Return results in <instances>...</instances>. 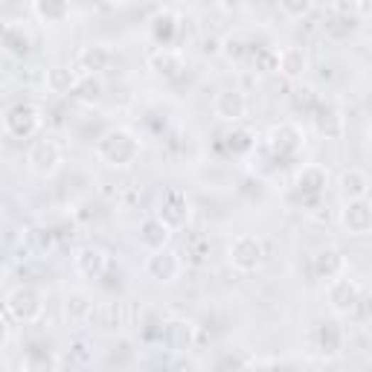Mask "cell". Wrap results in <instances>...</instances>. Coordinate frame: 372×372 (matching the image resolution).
Masks as SVG:
<instances>
[{"instance_id": "cell-16", "label": "cell", "mask_w": 372, "mask_h": 372, "mask_svg": "<svg viewBox=\"0 0 372 372\" xmlns=\"http://www.w3.org/2000/svg\"><path fill=\"white\" fill-rule=\"evenodd\" d=\"M340 183H344V195H346V198H363V195H366V186H369L366 175H363V172H358V169L346 172Z\"/></svg>"}, {"instance_id": "cell-18", "label": "cell", "mask_w": 372, "mask_h": 372, "mask_svg": "<svg viewBox=\"0 0 372 372\" xmlns=\"http://www.w3.org/2000/svg\"><path fill=\"white\" fill-rule=\"evenodd\" d=\"M340 268H344V259H340V253L337 251H320L317 253V273L320 276H334Z\"/></svg>"}, {"instance_id": "cell-10", "label": "cell", "mask_w": 372, "mask_h": 372, "mask_svg": "<svg viewBox=\"0 0 372 372\" xmlns=\"http://www.w3.org/2000/svg\"><path fill=\"white\" fill-rule=\"evenodd\" d=\"M355 302H358V288L352 283L340 279V283L332 285V305L337 312H349V308H355Z\"/></svg>"}, {"instance_id": "cell-9", "label": "cell", "mask_w": 372, "mask_h": 372, "mask_svg": "<svg viewBox=\"0 0 372 372\" xmlns=\"http://www.w3.org/2000/svg\"><path fill=\"white\" fill-rule=\"evenodd\" d=\"M215 111H219V116L224 119H239L244 114V97L236 90H224L219 99H215Z\"/></svg>"}, {"instance_id": "cell-12", "label": "cell", "mask_w": 372, "mask_h": 372, "mask_svg": "<svg viewBox=\"0 0 372 372\" xmlns=\"http://www.w3.org/2000/svg\"><path fill=\"white\" fill-rule=\"evenodd\" d=\"M183 209H186V198H183L180 192L169 190V192H166V204H163V221H166L169 227L180 224V221L186 219V215H183Z\"/></svg>"}, {"instance_id": "cell-27", "label": "cell", "mask_w": 372, "mask_h": 372, "mask_svg": "<svg viewBox=\"0 0 372 372\" xmlns=\"http://www.w3.org/2000/svg\"><path fill=\"white\" fill-rule=\"evenodd\" d=\"M221 4H224V6H239L241 0H221Z\"/></svg>"}, {"instance_id": "cell-4", "label": "cell", "mask_w": 372, "mask_h": 372, "mask_svg": "<svg viewBox=\"0 0 372 372\" xmlns=\"http://www.w3.org/2000/svg\"><path fill=\"white\" fill-rule=\"evenodd\" d=\"M230 256H233V262H236L239 268L251 270V268H256V265H259V259H262V247H259V241H256V239H251V236H241V239H236V241H233V247H230Z\"/></svg>"}, {"instance_id": "cell-22", "label": "cell", "mask_w": 372, "mask_h": 372, "mask_svg": "<svg viewBox=\"0 0 372 372\" xmlns=\"http://www.w3.org/2000/svg\"><path fill=\"white\" fill-rule=\"evenodd\" d=\"M320 346H323V352H337L340 349V329L334 323L320 326Z\"/></svg>"}, {"instance_id": "cell-19", "label": "cell", "mask_w": 372, "mask_h": 372, "mask_svg": "<svg viewBox=\"0 0 372 372\" xmlns=\"http://www.w3.org/2000/svg\"><path fill=\"white\" fill-rule=\"evenodd\" d=\"M67 12H70L67 0H38V15L47 21H61Z\"/></svg>"}, {"instance_id": "cell-20", "label": "cell", "mask_w": 372, "mask_h": 372, "mask_svg": "<svg viewBox=\"0 0 372 372\" xmlns=\"http://www.w3.org/2000/svg\"><path fill=\"white\" fill-rule=\"evenodd\" d=\"M279 67H283L288 76H297L305 70V55L302 50H285L283 55H279Z\"/></svg>"}, {"instance_id": "cell-21", "label": "cell", "mask_w": 372, "mask_h": 372, "mask_svg": "<svg viewBox=\"0 0 372 372\" xmlns=\"http://www.w3.org/2000/svg\"><path fill=\"white\" fill-rule=\"evenodd\" d=\"M294 108L302 111V114H314L320 108V99L314 97V90L300 87V90H294Z\"/></svg>"}, {"instance_id": "cell-2", "label": "cell", "mask_w": 372, "mask_h": 372, "mask_svg": "<svg viewBox=\"0 0 372 372\" xmlns=\"http://www.w3.org/2000/svg\"><path fill=\"white\" fill-rule=\"evenodd\" d=\"M38 122H41L38 111L33 105H23V102L15 105V108H9V114H6V128L15 137H29L38 128Z\"/></svg>"}, {"instance_id": "cell-24", "label": "cell", "mask_w": 372, "mask_h": 372, "mask_svg": "<svg viewBox=\"0 0 372 372\" xmlns=\"http://www.w3.org/2000/svg\"><path fill=\"white\" fill-rule=\"evenodd\" d=\"M227 146H230V151H247L253 146V140H251V134H247V131H230L227 134Z\"/></svg>"}, {"instance_id": "cell-23", "label": "cell", "mask_w": 372, "mask_h": 372, "mask_svg": "<svg viewBox=\"0 0 372 372\" xmlns=\"http://www.w3.org/2000/svg\"><path fill=\"white\" fill-rule=\"evenodd\" d=\"M82 61L87 65V70H99V65H108L111 55L105 50H87V53H82Z\"/></svg>"}, {"instance_id": "cell-13", "label": "cell", "mask_w": 372, "mask_h": 372, "mask_svg": "<svg viewBox=\"0 0 372 372\" xmlns=\"http://www.w3.org/2000/svg\"><path fill=\"white\" fill-rule=\"evenodd\" d=\"M317 126H320V131L326 134V137H340V131H344V116H340L334 108H329V105H320L317 108Z\"/></svg>"}, {"instance_id": "cell-5", "label": "cell", "mask_w": 372, "mask_h": 372, "mask_svg": "<svg viewBox=\"0 0 372 372\" xmlns=\"http://www.w3.org/2000/svg\"><path fill=\"white\" fill-rule=\"evenodd\" d=\"M58 160H61V151L53 140H38L33 146V151H29V163H33L38 172H53Z\"/></svg>"}, {"instance_id": "cell-3", "label": "cell", "mask_w": 372, "mask_h": 372, "mask_svg": "<svg viewBox=\"0 0 372 372\" xmlns=\"http://www.w3.org/2000/svg\"><path fill=\"white\" fill-rule=\"evenodd\" d=\"M344 221L355 236H363L372 230V204L366 198H352L346 212H344Z\"/></svg>"}, {"instance_id": "cell-15", "label": "cell", "mask_w": 372, "mask_h": 372, "mask_svg": "<svg viewBox=\"0 0 372 372\" xmlns=\"http://www.w3.org/2000/svg\"><path fill=\"white\" fill-rule=\"evenodd\" d=\"M297 146H300V134H297V128L283 126V128H276V131H273V148H276L279 154H291V151H297Z\"/></svg>"}, {"instance_id": "cell-8", "label": "cell", "mask_w": 372, "mask_h": 372, "mask_svg": "<svg viewBox=\"0 0 372 372\" xmlns=\"http://www.w3.org/2000/svg\"><path fill=\"white\" fill-rule=\"evenodd\" d=\"M166 239H169V224L163 219H148L140 227V241L146 247H151V251H160V247L166 244Z\"/></svg>"}, {"instance_id": "cell-1", "label": "cell", "mask_w": 372, "mask_h": 372, "mask_svg": "<svg viewBox=\"0 0 372 372\" xmlns=\"http://www.w3.org/2000/svg\"><path fill=\"white\" fill-rule=\"evenodd\" d=\"M99 151H102V158H108L114 166H126L137 158V140L126 131H108L102 140H99Z\"/></svg>"}, {"instance_id": "cell-26", "label": "cell", "mask_w": 372, "mask_h": 372, "mask_svg": "<svg viewBox=\"0 0 372 372\" xmlns=\"http://www.w3.org/2000/svg\"><path fill=\"white\" fill-rule=\"evenodd\" d=\"M337 9L344 12V15H349V9H358V0H340Z\"/></svg>"}, {"instance_id": "cell-25", "label": "cell", "mask_w": 372, "mask_h": 372, "mask_svg": "<svg viewBox=\"0 0 372 372\" xmlns=\"http://www.w3.org/2000/svg\"><path fill=\"white\" fill-rule=\"evenodd\" d=\"M283 6H285V12H291V15H305L308 9H312V0H283Z\"/></svg>"}, {"instance_id": "cell-11", "label": "cell", "mask_w": 372, "mask_h": 372, "mask_svg": "<svg viewBox=\"0 0 372 372\" xmlns=\"http://www.w3.org/2000/svg\"><path fill=\"white\" fill-rule=\"evenodd\" d=\"M177 268H180V262L172 253H163V251H158L148 259V273L158 276V279H172L177 273Z\"/></svg>"}, {"instance_id": "cell-6", "label": "cell", "mask_w": 372, "mask_h": 372, "mask_svg": "<svg viewBox=\"0 0 372 372\" xmlns=\"http://www.w3.org/2000/svg\"><path fill=\"white\" fill-rule=\"evenodd\" d=\"M9 312L18 314L21 320H29L33 314H38V312H41V302H38L35 291H29V288L15 291V294L9 297Z\"/></svg>"}, {"instance_id": "cell-14", "label": "cell", "mask_w": 372, "mask_h": 372, "mask_svg": "<svg viewBox=\"0 0 372 372\" xmlns=\"http://www.w3.org/2000/svg\"><path fill=\"white\" fill-rule=\"evenodd\" d=\"M4 44H6V50H9L12 55H18V58L29 55V35L23 33L21 26H6V35H4Z\"/></svg>"}, {"instance_id": "cell-28", "label": "cell", "mask_w": 372, "mask_h": 372, "mask_svg": "<svg viewBox=\"0 0 372 372\" xmlns=\"http://www.w3.org/2000/svg\"><path fill=\"white\" fill-rule=\"evenodd\" d=\"M366 312H369V317H372V297H369V302H366Z\"/></svg>"}, {"instance_id": "cell-7", "label": "cell", "mask_w": 372, "mask_h": 372, "mask_svg": "<svg viewBox=\"0 0 372 372\" xmlns=\"http://www.w3.org/2000/svg\"><path fill=\"white\" fill-rule=\"evenodd\" d=\"M323 186H326V175H323V169H317V166H308V169L297 177V190L302 192V198H312V204L320 198Z\"/></svg>"}, {"instance_id": "cell-17", "label": "cell", "mask_w": 372, "mask_h": 372, "mask_svg": "<svg viewBox=\"0 0 372 372\" xmlns=\"http://www.w3.org/2000/svg\"><path fill=\"white\" fill-rule=\"evenodd\" d=\"M79 268L90 276H99L105 270V253L102 251H93V247H87V251L79 253Z\"/></svg>"}]
</instances>
